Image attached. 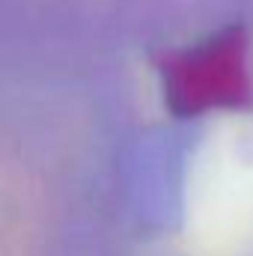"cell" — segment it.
<instances>
[{
	"label": "cell",
	"mask_w": 253,
	"mask_h": 256,
	"mask_svg": "<svg viewBox=\"0 0 253 256\" xmlns=\"http://www.w3.org/2000/svg\"><path fill=\"white\" fill-rule=\"evenodd\" d=\"M164 108L176 120H194L214 110H250L253 72L250 39L244 24H226L218 33L170 51L158 60Z\"/></svg>",
	"instance_id": "6da1fadb"
}]
</instances>
